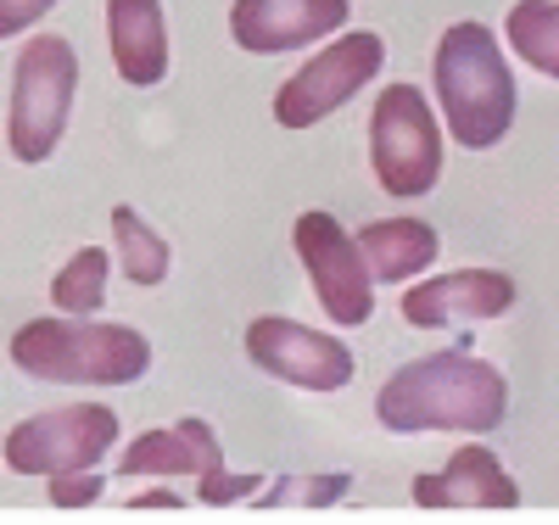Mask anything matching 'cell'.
<instances>
[{"label": "cell", "mask_w": 559, "mask_h": 525, "mask_svg": "<svg viewBox=\"0 0 559 525\" xmlns=\"http://www.w3.org/2000/svg\"><path fill=\"white\" fill-rule=\"evenodd\" d=\"M292 247L302 258V274L313 279V297H319L324 319L342 330L369 324V313H376V274L364 263L358 235H347L336 224V213L313 207L292 224Z\"/></svg>", "instance_id": "obj_8"}, {"label": "cell", "mask_w": 559, "mask_h": 525, "mask_svg": "<svg viewBox=\"0 0 559 525\" xmlns=\"http://www.w3.org/2000/svg\"><path fill=\"white\" fill-rule=\"evenodd\" d=\"M79 95V51L62 34H34L17 68H12V107H7V140L17 163H45L73 118Z\"/></svg>", "instance_id": "obj_4"}, {"label": "cell", "mask_w": 559, "mask_h": 525, "mask_svg": "<svg viewBox=\"0 0 559 525\" xmlns=\"http://www.w3.org/2000/svg\"><path fill=\"white\" fill-rule=\"evenodd\" d=\"M197 481H202V492H197V498H202V503H213V509H218V503H236V498H247V492H258V475H229L224 464H218V469H207V475H197Z\"/></svg>", "instance_id": "obj_20"}, {"label": "cell", "mask_w": 559, "mask_h": 525, "mask_svg": "<svg viewBox=\"0 0 559 525\" xmlns=\"http://www.w3.org/2000/svg\"><path fill=\"white\" fill-rule=\"evenodd\" d=\"M515 279L503 269H459V274H437L419 279L403 291V319L414 330H442V324H487L515 308Z\"/></svg>", "instance_id": "obj_11"}, {"label": "cell", "mask_w": 559, "mask_h": 525, "mask_svg": "<svg viewBox=\"0 0 559 525\" xmlns=\"http://www.w3.org/2000/svg\"><path fill=\"white\" fill-rule=\"evenodd\" d=\"M12 363L51 386H129L152 369V342L134 324L102 319H28L12 336Z\"/></svg>", "instance_id": "obj_3"}, {"label": "cell", "mask_w": 559, "mask_h": 525, "mask_svg": "<svg viewBox=\"0 0 559 525\" xmlns=\"http://www.w3.org/2000/svg\"><path fill=\"white\" fill-rule=\"evenodd\" d=\"M503 34H509V51L526 68H537L543 79H559V7L554 0H515Z\"/></svg>", "instance_id": "obj_16"}, {"label": "cell", "mask_w": 559, "mask_h": 525, "mask_svg": "<svg viewBox=\"0 0 559 525\" xmlns=\"http://www.w3.org/2000/svg\"><path fill=\"white\" fill-rule=\"evenodd\" d=\"M118 442V414L107 403H73V408H45L7 431V469L12 475H68V469H96Z\"/></svg>", "instance_id": "obj_7"}, {"label": "cell", "mask_w": 559, "mask_h": 525, "mask_svg": "<svg viewBox=\"0 0 559 525\" xmlns=\"http://www.w3.org/2000/svg\"><path fill=\"white\" fill-rule=\"evenodd\" d=\"M376 419L397 437L419 431H471L487 437L509 419V380L498 363L471 353H431L386 374Z\"/></svg>", "instance_id": "obj_1"}, {"label": "cell", "mask_w": 559, "mask_h": 525, "mask_svg": "<svg viewBox=\"0 0 559 525\" xmlns=\"http://www.w3.org/2000/svg\"><path fill=\"white\" fill-rule=\"evenodd\" d=\"M96 498H102V475H96V469L51 475V503H57V509H90Z\"/></svg>", "instance_id": "obj_19"}, {"label": "cell", "mask_w": 559, "mask_h": 525, "mask_svg": "<svg viewBox=\"0 0 559 525\" xmlns=\"http://www.w3.org/2000/svg\"><path fill=\"white\" fill-rule=\"evenodd\" d=\"M224 464V448L207 419H179L174 431H140L118 453V475H207Z\"/></svg>", "instance_id": "obj_14"}, {"label": "cell", "mask_w": 559, "mask_h": 525, "mask_svg": "<svg viewBox=\"0 0 559 525\" xmlns=\"http://www.w3.org/2000/svg\"><path fill=\"white\" fill-rule=\"evenodd\" d=\"M431 79H437V107L448 118V134L471 152H492L498 140L515 123V73H509V57L487 23L464 17L448 23L431 57Z\"/></svg>", "instance_id": "obj_2"}, {"label": "cell", "mask_w": 559, "mask_h": 525, "mask_svg": "<svg viewBox=\"0 0 559 525\" xmlns=\"http://www.w3.org/2000/svg\"><path fill=\"white\" fill-rule=\"evenodd\" d=\"M107 279H112V258H107L102 247H79V252L57 269V279H51V302H57L62 313L90 319V313H102V302H107Z\"/></svg>", "instance_id": "obj_18"}, {"label": "cell", "mask_w": 559, "mask_h": 525, "mask_svg": "<svg viewBox=\"0 0 559 525\" xmlns=\"http://www.w3.org/2000/svg\"><path fill=\"white\" fill-rule=\"evenodd\" d=\"M386 62V45L381 34L369 28H347L342 39H331L324 51H313L286 84L274 95V123L280 129H313L331 112H342L353 95L381 73Z\"/></svg>", "instance_id": "obj_6"}, {"label": "cell", "mask_w": 559, "mask_h": 525, "mask_svg": "<svg viewBox=\"0 0 559 525\" xmlns=\"http://www.w3.org/2000/svg\"><path fill=\"white\" fill-rule=\"evenodd\" d=\"M358 247H364V263L376 274V285H397L437 263L442 235L426 218H376L358 229Z\"/></svg>", "instance_id": "obj_15"}, {"label": "cell", "mask_w": 559, "mask_h": 525, "mask_svg": "<svg viewBox=\"0 0 559 525\" xmlns=\"http://www.w3.org/2000/svg\"><path fill=\"white\" fill-rule=\"evenodd\" d=\"M369 168L386 196H426L442 179V129L437 112L426 102V90L414 84H392L376 95V112H369Z\"/></svg>", "instance_id": "obj_5"}, {"label": "cell", "mask_w": 559, "mask_h": 525, "mask_svg": "<svg viewBox=\"0 0 559 525\" xmlns=\"http://www.w3.org/2000/svg\"><path fill=\"white\" fill-rule=\"evenodd\" d=\"M112 247H118V269L129 285H163L168 279L174 252L134 207H112Z\"/></svg>", "instance_id": "obj_17"}, {"label": "cell", "mask_w": 559, "mask_h": 525, "mask_svg": "<svg viewBox=\"0 0 559 525\" xmlns=\"http://www.w3.org/2000/svg\"><path fill=\"white\" fill-rule=\"evenodd\" d=\"M347 0H236L229 7V39L252 57L302 51L347 28Z\"/></svg>", "instance_id": "obj_10"}, {"label": "cell", "mask_w": 559, "mask_h": 525, "mask_svg": "<svg viewBox=\"0 0 559 525\" xmlns=\"http://www.w3.org/2000/svg\"><path fill=\"white\" fill-rule=\"evenodd\" d=\"M414 503L419 509H515L521 487L481 442L459 448L442 475H414Z\"/></svg>", "instance_id": "obj_12"}, {"label": "cell", "mask_w": 559, "mask_h": 525, "mask_svg": "<svg viewBox=\"0 0 559 525\" xmlns=\"http://www.w3.org/2000/svg\"><path fill=\"white\" fill-rule=\"evenodd\" d=\"M51 7H62V0H0V39H17L28 34Z\"/></svg>", "instance_id": "obj_21"}, {"label": "cell", "mask_w": 559, "mask_h": 525, "mask_svg": "<svg viewBox=\"0 0 559 525\" xmlns=\"http://www.w3.org/2000/svg\"><path fill=\"white\" fill-rule=\"evenodd\" d=\"M247 358L263 374L286 380V386H302V392H342L358 374V358L342 336L308 330V324L280 319V313H263L247 324Z\"/></svg>", "instance_id": "obj_9"}, {"label": "cell", "mask_w": 559, "mask_h": 525, "mask_svg": "<svg viewBox=\"0 0 559 525\" xmlns=\"http://www.w3.org/2000/svg\"><path fill=\"white\" fill-rule=\"evenodd\" d=\"M129 509H185V498H174L168 487H152V492H140V498H129Z\"/></svg>", "instance_id": "obj_22"}, {"label": "cell", "mask_w": 559, "mask_h": 525, "mask_svg": "<svg viewBox=\"0 0 559 525\" xmlns=\"http://www.w3.org/2000/svg\"><path fill=\"white\" fill-rule=\"evenodd\" d=\"M107 45L123 84L152 90L168 73V17L163 0H107Z\"/></svg>", "instance_id": "obj_13"}]
</instances>
